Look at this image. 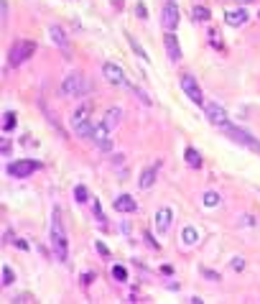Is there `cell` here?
Wrapping results in <instances>:
<instances>
[{
	"instance_id": "30",
	"label": "cell",
	"mask_w": 260,
	"mask_h": 304,
	"mask_svg": "<svg viewBox=\"0 0 260 304\" xmlns=\"http://www.w3.org/2000/svg\"><path fill=\"white\" fill-rule=\"evenodd\" d=\"M135 16H138L140 21H146V18H148V11H146V6H143V3H138V6H135Z\"/></svg>"
},
{
	"instance_id": "13",
	"label": "cell",
	"mask_w": 260,
	"mask_h": 304,
	"mask_svg": "<svg viewBox=\"0 0 260 304\" xmlns=\"http://www.w3.org/2000/svg\"><path fill=\"white\" fill-rule=\"evenodd\" d=\"M92 141L100 146V151H107L112 148V141H110V128L105 125V123H100V125H95V133H92Z\"/></svg>"
},
{
	"instance_id": "31",
	"label": "cell",
	"mask_w": 260,
	"mask_h": 304,
	"mask_svg": "<svg viewBox=\"0 0 260 304\" xmlns=\"http://www.w3.org/2000/svg\"><path fill=\"white\" fill-rule=\"evenodd\" d=\"M232 268H235V271H245V261H242L240 256H235V258H232Z\"/></svg>"
},
{
	"instance_id": "32",
	"label": "cell",
	"mask_w": 260,
	"mask_h": 304,
	"mask_svg": "<svg viewBox=\"0 0 260 304\" xmlns=\"http://www.w3.org/2000/svg\"><path fill=\"white\" fill-rule=\"evenodd\" d=\"M95 248H97V253H102V256H110V248H107L102 240H97V243H95Z\"/></svg>"
},
{
	"instance_id": "23",
	"label": "cell",
	"mask_w": 260,
	"mask_h": 304,
	"mask_svg": "<svg viewBox=\"0 0 260 304\" xmlns=\"http://www.w3.org/2000/svg\"><path fill=\"white\" fill-rule=\"evenodd\" d=\"M191 13H194V18H196V21H204V23L212 18V13H209V8H207V6H194V11H191Z\"/></svg>"
},
{
	"instance_id": "19",
	"label": "cell",
	"mask_w": 260,
	"mask_h": 304,
	"mask_svg": "<svg viewBox=\"0 0 260 304\" xmlns=\"http://www.w3.org/2000/svg\"><path fill=\"white\" fill-rule=\"evenodd\" d=\"M199 230L194 228V225H186L184 230H181V240H184V245H196L199 243Z\"/></svg>"
},
{
	"instance_id": "6",
	"label": "cell",
	"mask_w": 260,
	"mask_h": 304,
	"mask_svg": "<svg viewBox=\"0 0 260 304\" xmlns=\"http://www.w3.org/2000/svg\"><path fill=\"white\" fill-rule=\"evenodd\" d=\"M179 85H181V92L194 102V105H199V107H204V92H201V87H199V82L194 79V74H181V79H179Z\"/></svg>"
},
{
	"instance_id": "15",
	"label": "cell",
	"mask_w": 260,
	"mask_h": 304,
	"mask_svg": "<svg viewBox=\"0 0 260 304\" xmlns=\"http://www.w3.org/2000/svg\"><path fill=\"white\" fill-rule=\"evenodd\" d=\"M163 44H166L168 59H171V62H179V59H181V46H179V39H176V34H174V31H166Z\"/></svg>"
},
{
	"instance_id": "22",
	"label": "cell",
	"mask_w": 260,
	"mask_h": 304,
	"mask_svg": "<svg viewBox=\"0 0 260 304\" xmlns=\"http://www.w3.org/2000/svg\"><path fill=\"white\" fill-rule=\"evenodd\" d=\"M49 34H51L54 44H59V46H64V49L69 46V44H67V36H64V31H62L59 26H51V29H49Z\"/></svg>"
},
{
	"instance_id": "11",
	"label": "cell",
	"mask_w": 260,
	"mask_h": 304,
	"mask_svg": "<svg viewBox=\"0 0 260 304\" xmlns=\"http://www.w3.org/2000/svg\"><path fill=\"white\" fill-rule=\"evenodd\" d=\"M90 113H92V105H90V102H82V105H79V107L69 115V125H72V130H74V133H77L82 125H87V123H90Z\"/></svg>"
},
{
	"instance_id": "35",
	"label": "cell",
	"mask_w": 260,
	"mask_h": 304,
	"mask_svg": "<svg viewBox=\"0 0 260 304\" xmlns=\"http://www.w3.org/2000/svg\"><path fill=\"white\" fill-rule=\"evenodd\" d=\"M16 243V248H21V251H28V243L26 240H13Z\"/></svg>"
},
{
	"instance_id": "3",
	"label": "cell",
	"mask_w": 260,
	"mask_h": 304,
	"mask_svg": "<svg viewBox=\"0 0 260 304\" xmlns=\"http://www.w3.org/2000/svg\"><path fill=\"white\" fill-rule=\"evenodd\" d=\"M39 169H41V161H36V159H18V161H11L6 167V174L13 177V179H28Z\"/></svg>"
},
{
	"instance_id": "36",
	"label": "cell",
	"mask_w": 260,
	"mask_h": 304,
	"mask_svg": "<svg viewBox=\"0 0 260 304\" xmlns=\"http://www.w3.org/2000/svg\"><path fill=\"white\" fill-rule=\"evenodd\" d=\"M240 3H250V0H240Z\"/></svg>"
},
{
	"instance_id": "29",
	"label": "cell",
	"mask_w": 260,
	"mask_h": 304,
	"mask_svg": "<svg viewBox=\"0 0 260 304\" xmlns=\"http://www.w3.org/2000/svg\"><path fill=\"white\" fill-rule=\"evenodd\" d=\"M201 276H207L209 281H219V279H222V276H219L217 271H212V268H201Z\"/></svg>"
},
{
	"instance_id": "26",
	"label": "cell",
	"mask_w": 260,
	"mask_h": 304,
	"mask_svg": "<svg viewBox=\"0 0 260 304\" xmlns=\"http://www.w3.org/2000/svg\"><path fill=\"white\" fill-rule=\"evenodd\" d=\"M112 279L120 281V284H125L128 281V268L125 266H112Z\"/></svg>"
},
{
	"instance_id": "27",
	"label": "cell",
	"mask_w": 260,
	"mask_h": 304,
	"mask_svg": "<svg viewBox=\"0 0 260 304\" xmlns=\"http://www.w3.org/2000/svg\"><path fill=\"white\" fill-rule=\"evenodd\" d=\"M0 273H3V286H11L16 281V273H13L11 266H3V271H0Z\"/></svg>"
},
{
	"instance_id": "18",
	"label": "cell",
	"mask_w": 260,
	"mask_h": 304,
	"mask_svg": "<svg viewBox=\"0 0 260 304\" xmlns=\"http://www.w3.org/2000/svg\"><path fill=\"white\" fill-rule=\"evenodd\" d=\"M120 120H123V110H120V107H110V110L105 113V120H102V123H105L110 130H115V128L120 125Z\"/></svg>"
},
{
	"instance_id": "20",
	"label": "cell",
	"mask_w": 260,
	"mask_h": 304,
	"mask_svg": "<svg viewBox=\"0 0 260 304\" xmlns=\"http://www.w3.org/2000/svg\"><path fill=\"white\" fill-rule=\"evenodd\" d=\"M16 125H18V113H16V110H8L6 118H3V133L16 130Z\"/></svg>"
},
{
	"instance_id": "14",
	"label": "cell",
	"mask_w": 260,
	"mask_h": 304,
	"mask_svg": "<svg viewBox=\"0 0 260 304\" xmlns=\"http://www.w3.org/2000/svg\"><path fill=\"white\" fill-rule=\"evenodd\" d=\"M158 169H161V164H153V167L143 169L140 177H138V187H140V189H151V187L156 184V179H158Z\"/></svg>"
},
{
	"instance_id": "8",
	"label": "cell",
	"mask_w": 260,
	"mask_h": 304,
	"mask_svg": "<svg viewBox=\"0 0 260 304\" xmlns=\"http://www.w3.org/2000/svg\"><path fill=\"white\" fill-rule=\"evenodd\" d=\"M179 21H181V16H179L176 0H166V6H163V11H161V26H163L166 31H176Z\"/></svg>"
},
{
	"instance_id": "9",
	"label": "cell",
	"mask_w": 260,
	"mask_h": 304,
	"mask_svg": "<svg viewBox=\"0 0 260 304\" xmlns=\"http://www.w3.org/2000/svg\"><path fill=\"white\" fill-rule=\"evenodd\" d=\"M204 115H207V120L212 123V125H224V123H229V118H227V110L219 105V102H204Z\"/></svg>"
},
{
	"instance_id": "5",
	"label": "cell",
	"mask_w": 260,
	"mask_h": 304,
	"mask_svg": "<svg viewBox=\"0 0 260 304\" xmlns=\"http://www.w3.org/2000/svg\"><path fill=\"white\" fill-rule=\"evenodd\" d=\"M34 54H36V44H34V41H16V44L11 46V51H8V62H11V67H21V64H26Z\"/></svg>"
},
{
	"instance_id": "34",
	"label": "cell",
	"mask_w": 260,
	"mask_h": 304,
	"mask_svg": "<svg viewBox=\"0 0 260 304\" xmlns=\"http://www.w3.org/2000/svg\"><path fill=\"white\" fill-rule=\"evenodd\" d=\"M143 238H146V243H148V245H151V248H161V245H158V243H156V240H153V235H151V233H146V235H143Z\"/></svg>"
},
{
	"instance_id": "10",
	"label": "cell",
	"mask_w": 260,
	"mask_h": 304,
	"mask_svg": "<svg viewBox=\"0 0 260 304\" xmlns=\"http://www.w3.org/2000/svg\"><path fill=\"white\" fill-rule=\"evenodd\" d=\"M171 223H174V210H171V207H158L156 215H153L156 233H158V235H166V233L171 230Z\"/></svg>"
},
{
	"instance_id": "25",
	"label": "cell",
	"mask_w": 260,
	"mask_h": 304,
	"mask_svg": "<svg viewBox=\"0 0 260 304\" xmlns=\"http://www.w3.org/2000/svg\"><path fill=\"white\" fill-rule=\"evenodd\" d=\"M125 36H128V44L133 46V51H135V54H138V57H140L143 62H148V54H146V49H143V46H140V44H138V41H135V39L130 36V34H125Z\"/></svg>"
},
{
	"instance_id": "33",
	"label": "cell",
	"mask_w": 260,
	"mask_h": 304,
	"mask_svg": "<svg viewBox=\"0 0 260 304\" xmlns=\"http://www.w3.org/2000/svg\"><path fill=\"white\" fill-rule=\"evenodd\" d=\"M95 215H97V220L105 225V215H102V207H100V202H95Z\"/></svg>"
},
{
	"instance_id": "16",
	"label": "cell",
	"mask_w": 260,
	"mask_h": 304,
	"mask_svg": "<svg viewBox=\"0 0 260 304\" xmlns=\"http://www.w3.org/2000/svg\"><path fill=\"white\" fill-rule=\"evenodd\" d=\"M115 212H138V202L130 197V195H120L115 202H112Z\"/></svg>"
},
{
	"instance_id": "37",
	"label": "cell",
	"mask_w": 260,
	"mask_h": 304,
	"mask_svg": "<svg viewBox=\"0 0 260 304\" xmlns=\"http://www.w3.org/2000/svg\"><path fill=\"white\" fill-rule=\"evenodd\" d=\"M257 18H260V11H257Z\"/></svg>"
},
{
	"instance_id": "17",
	"label": "cell",
	"mask_w": 260,
	"mask_h": 304,
	"mask_svg": "<svg viewBox=\"0 0 260 304\" xmlns=\"http://www.w3.org/2000/svg\"><path fill=\"white\" fill-rule=\"evenodd\" d=\"M184 161H186L191 169H201V154H199L194 146H186V151H184Z\"/></svg>"
},
{
	"instance_id": "2",
	"label": "cell",
	"mask_w": 260,
	"mask_h": 304,
	"mask_svg": "<svg viewBox=\"0 0 260 304\" xmlns=\"http://www.w3.org/2000/svg\"><path fill=\"white\" fill-rule=\"evenodd\" d=\"M62 97H84L90 95V79L82 74V72H69L59 87Z\"/></svg>"
},
{
	"instance_id": "12",
	"label": "cell",
	"mask_w": 260,
	"mask_h": 304,
	"mask_svg": "<svg viewBox=\"0 0 260 304\" xmlns=\"http://www.w3.org/2000/svg\"><path fill=\"white\" fill-rule=\"evenodd\" d=\"M247 21H250V11H247L245 6L232 8V11H227V13H224V23H227V26H232V29H240V26H245Z\"/></svg>"
},
{
	"instance_id": "4",
	"label": "cell",
	"mask_w": 260,
	"mask_h": 304,
	"mask_svg": "<svg viewBox=\"0 0 260 304\" xmlns=\"http://www.w3.org/2000/svg\"><path fill=\"white\" fill-rule=\"evenodd\" d=\"M219 130L229 138V141H235V143H240V146H245V148H252V151H260V143L247 133V130H242V128H237V125H232V123H224V125H219Z\"/></svg>"
},
{
	"instance_id": "1",
	"label": "cell",
	"mask_w": 260,
	"mask_h": 304,
	"mask_svg": "<svg viewBox=\"0 0 260 304\" xmlns=\"http://www.w3.org/2000/svg\"><path fill=\"white\" fill-rule=\"evenodd\" d=\"M51 248H54V258H59L62 263L69 261V243H67V230H64L59 210H54V217H51Z\"/></svg>"
},
{
	"instance_id": "21",
	"label": "cell",
	"mask_w": 260,
	"mask_h": 304,
	"mask_svg": "<svg viewBox=\"0 0 260 304\" xmlns=\"http://www.w3.org/2000/svg\"><path fill=\"white\" fill-rule=\"evenodd\" d=\"M201 202H204V207H217V205L222 202V197H219L214 189H209V192L201 195Z\"/></svg>"
},
{
	"instance_id": "7",
	"label": "cell",
	"mask_w": 260,
	"mask_h": 304,
	"mask_svg": "<svg viewBox=\"0 0 260 304\" xmlns=\"http://www.w3.org/2000/svg\"><path fill=\"white\" fill-rule=\"evenodd\" d=\"M102 77H105L110 85H115V87H128V90H130V82H128L123 67L115 64V62H105V64H102Z\"/></svg>"
},
{
	"instance_id": "24",
	"label": "cell",
	"mask_w": 260,
	"mask_h": 304,
	"mask_svg": "<svg viewBox=\"0 0 260 304\" xmlns=\"http://www.w3.org/2000/svg\"><path fill=\"white\" fill-rule=\"evenodd\" d=\"M74 200H77L79 205L90 202V192H87V187H84V184H77V187H74Z\"/></svg>"
},
{
	"instance_id": "28",
	"label": "cell",
	"mask_w": 260,
	"mask_h": 304,
	"mask_svg": "<svg viewBox=\"0 0 260 304\" xmlns=\"http://www.w3.org/2000/svg\"><path fill=\"white\" fill-rule=\"evenodd\" d=\"M11 138H3V141H0V154H3V156H11Z\"/></svg>"
}]
</instances>
